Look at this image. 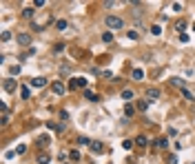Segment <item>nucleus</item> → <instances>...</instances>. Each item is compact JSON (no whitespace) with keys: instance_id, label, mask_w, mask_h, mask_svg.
Masks as SVG:
<instances>
[{"instance_id":"obj_17","label":"nucleus","mask_w":195,"mask_h":164,"mask_svg":"<svg viewBox=\"0 0 195 164\" xmlns=\"http://www.w3.org/2000/svg\"><path fill=\"white\" fill-rule=\"evenodd\" d=\"M131 98H133V91H131V89H124V91H122V100H126V102H129Z\"/></svg>"},{"instance_id":"obj_22","label":"nucleus","mask_w":195,"mask_h":164,"mask_svg":"<svg viewBox=\"0 0 195 164\" xmlns=\"http://www.w3.org/2000/svg\"><path fill=\"white\" fill-rule=\"evenodd\" d=\"M175 29H178L180 33H184V29H186V22H184V20H180L178 25H175Z\"/></svg>"},{"instance_id":"obj_12","label":"nucleus","mask_w":195,"mask_h":164,"mask_svg":"<svg viewBox=\"0 0 195 164\" xmlns=\"http://www.w3.org/2000/svg\"><path fill=\"white\" fill-rule=\"evenodd\" d=\"M84 98H87V100H91V102H96V100H100V95H96L93 91H89V89H84Z\"/></svg>"},{"instance_id":"obj_26","label":"nucleus","mask_w":195,"mask_h":164,"mask_svg":"<svg viewBox=\"0 0 195 164\" xmlns=\"http://www.w3.org/2000/svg\"><path fill=\"white\" fill-rule=\"evenodd\" d=\"M166 164H178V155H173V153H171V155L166 158Z\"/></svg>"},{"instance_id":"obj_21","label":"nucleus","mask_w":195,"mask_h":164,"mask_svg":"<svg viewBox=\"0 0 195 164\" xmlns=\"http://www.w3.org/2000/svg\"><path fill=\"white\" fill-rule=\"evenodd\" d=\"M0 40H2V42H9V40H11V33H9V31H2V33H0Z\"/></svg>"},{"instance_id":"obj_32","label":"nucleus","mask_w":195,"mask_h":164,"mask_svg":"<svg viewBox=\"0 0 195 164\" xmlns=\"http://www.w3.org/2000/svg\"><path fill=\"white\" fill-rule=\"evenodd\" d=\"M22 16H24V18H31V16H33V9H24Z\"/></svg>"},{"instance_id":"obj_33","label":"nucleus","mask_w":195,"mask_h":164,"mask_svg":"<svg viewBox=\"0 0 195 164\" xmlns=\"http://www.w3.org/2000/svg\"><path fill=\"white\" fill-rule=\"evenodd\" d=\"M60 120H62V122L69 120V113H67V111H60Z\"/></svg>"},{"instance_id":"obj_15","label":"nucleus","mask_w":195,"mask_h":164,"mask_svg":"<svg viewBox=\"0 0 195 164\" xmlns=\"http://www.w3.org/2000/svg\"><path fill=\"white\" fill-rule=\"evenodd\" d=\"M49 131H58V133H62V131H64V124H53V122H49Z\"/></svg>"},{"instance_id":"obj_18","label":"nucleus","mask_w":195,"mask_h":164,"mask_svg":"<svg viewBox=\"0 0 195 164\" xmlns=\"http://www.w3.org/2000/svg\"><path fill=\"white\" fill-rule=\"evenodd\" d=\"M102 40H104V42H113V33H111V31H104V33H102Z\"/></svg>"},{"instance_id":"obj_6","label":"nucleus","mask_w":195,"mask_h":164,"mask_svg":"<svg viewBox=\"0 0 195 164\" xmlns=\"http://www.w3.org/2000/svg\"><path fill=\"white\" fill-rule=\"evenodd\" d=\"M91 151H93L96 155H100V153H104V144L102 142H91Z\"/></svg>"},{"instance_id":"obj_34","label":"nucleus","mask_w":195,"mask_h":164,"mask_svg":"<svg viewBox=\"0 0 195 164\" xmlns=\"http://www.w3.org/2000/svg\"><path fill=\"white\" fill-rule=\"evenodd\" d=\"M129 38H131V40H137L140 36H137V31H129Z\"/></svg>"},{"instance_id":"obj_1","label":"nucleus","mask_w":195,"mask_h":164,"mask_svg":"<svg viewBox=\"0 0 195 164\" xmlns=\"http://www.w3.org/2000/svg\"><path fill=\"white\" fill-rule=\"evenodd\" d=\"M104 25H107L109 29H122V27H124L122 18H118V16H107V18H104Z\"/></svg>"},{"instance_id":"obj_30","label":"nucleus","mask_w":195,"mask_h":164,"mask_svg":"<svg viewBox=\"0 0 195 164\" xmlns=\"http://www.w3.org/2000/svg\"><path fill=\"white\" fill-rule=\"evenodd\" d=\"M122 147H124V149L129 151V149H131V147H133V142H131V140H124V142H122Z\"/></svg>"},{"instance_id":"obj_27","label":"nucleus","mask_w":195,"mask_h":164,"mask_svg":"<svg viewBox=\"0 0 195 164\" xmlns=\"http://www.w3.org/2000/svg\"><path fill=\"white\" fill-rule=\"evenodd\" d=\"M78 142H80V144H87V147H91V140H89V138H84V135H80V138H78Z\"/></svg>"},{"instance_id":"obj_9","label":"nucleus","mask_w":195,"mask_h":164,"mask_svg":"<svg viewBox=\"0 0 195 164\" xmlns=\"http://www.w3.org/2000/svg\"><path fill=\"white\" fill-rule=\"evenodd\" d=\"M49 142H51V135H47V133H44V135H40L38 140H36V144H38V147H47Z\"/></svg>"},{"instance_id":"obj_14","label":"nucleus","mask_w":195,"mask_h":164,"mask_svg":"<svg viewBox=\"0 0 195 164\" xmlns=\"http://www.w3.org/2000/svg\"><path fill=\"white\" fill-rule=\"evenodd\" d=\"M171 84H173V86H178L180 91L184 89V86H186V84H184V80H182V78H173V80H171Z\"/></svg>"},{"instance_id":"obj_3","label":"nucleus","mask_w":195,"mask_h":164,"mask_svg":"<svg viewBox=\"0 0 195 164\" xmlns=\"http://www.w3.org/2000/svg\"><path fill=\"white\" fill-rule=\"evenodd\" d=\"M2 89H5L7 93H13V91L18 89V82L11 80V78H7V80H2Z\"/></svg>"},{"instance_id":"obj_20","label":"nucleus","mask_w":195,"mask_h":164,"mask_svg":"<svg viewBox=\"0 0 195 164\" xmlns=\"http://www.w3.org/2000/svg\"><path fill=\"white\" fill-rule=\"evenodd\" d=\"M135 144H137V147H146V144H148V140H146L144 135H140V138L135 140Z\"/></svg>"},{"instance_id":"obj_4","label":"nucleus","mask_w":195,"mask_h":164,"mask_svg":"<svg viewBox=\"0 0 195 164\" xmlns=\"http://www.w3.org/2000/svg\"><path fill=\"white\" fill-rule=\"evenodd\" d=\"M16 42L22 44V47H27V44H31V36L29 33H18L16 36Z\"/></svg>"},{"instance_id":"obj_7","label":"nucleus","mask_w":195,"mask_h":164,"mask_svg":"<svg viewBox=\"0 0 195 164\" xmlns=\"http://www.w3.org/2000/svg\"><path fill=\"white\" fill-rule=\"evenodd\" d=\"M44 84H47V78H42V75L31 80V86H36V89H40V86H44Z\"/></svg>"},{"instance_id":"obj_19","label":"nucleus","mask_w":195,"mask_h":164,"mask_svg":"<svg viewBox=\"0 0 195 164\" xmlns=\"http://www.w3.org/2000/svg\"><path fill=\"white\" fill-rule=\"evenodd\" d=\"M135 113V107H133V104H126V107H124V115H133Z\"/></svg>"},{"instance_id":"obj_8","label":"nucleus","mask_w":195,"mask_h":164,"mask_svg":"<svg viewBox=\"0 0 195 164\" xmlns=\"http://www.w3.org/2000/svg\"><path fill=\"white\" fill-rule=\"evenodd\" d=\"M51 91H53L55 95H62V93H64V84H62V82H53V84H51Z\"/></svg>"},{"instance_id":"obj_28","label":"nucleus","mask_w":195,"mask_h":164,"mask_svg":"<svg viewBox=\"0 0 195 164\" xmlns=\"http://www.w3.org/2000/svg\"><path fill=\"white\" fill-rule=\"evenodd\" d=\"M24 151H27V147H24V144H18V149H16V153H18V155H22Z\"/></svg>"},{"instance_id":"obj_29","label":"nucleus","mask_w":195,"mask_h":164,"mask_svg":"<svg viewBox=\"0 0 195 164\" xmlns=\"http://www.w3.org/2000/svg\"><path fill=\"white\" fill-rule=\"evenodd\" d=\"M58 29L64 31V29H67V20H58Z\"/></svg>"},{"instance_id":"obj_11","label":"nucleus","mask_w":195,"mask_h":164,"mask_svg":"<svg viewBox=\"0 0 195 164\" xmlns=\"http://www.w3.org/2000/svg\"><path fill=\"white\" fill-rule=\"evenodd\" d=\"M49 162H51L49 153H40V155H38V164H49Z\"/></svg>"},{"instance_id":"obj_2","label":"nucleus","mask_w":195,"mask_h":164,"mask_svg":"<svg viewBox=\"0 0 195 164\" xmlns=\"http://www.w3.org/2000/svg\"><path fill=\"white\" fill-rule=\"evenodd\" d=\"M69 89H87V78H82V75L73 78V80L69 82Z\"/></svg>"},{"instance_id":"obj_10","label":"nucleus","mask_w":195,"mask_h":164,"mask_svg":"<svg viewBox=\"0 0 195 164\" xmlns=\"http://www.w3.org/2000/svg\"><path fill=\"white\" fill-rule=\"evenodd\" d=\"M166 147H169L166 138H160V140H155V142H153V149H166Z\"/></svg>"},{"instance_id":"obj_16","label":"nucleus","mask_w":195,"mask_h":164,"mask_svg":"<svg viewBox=\"0 0 195 164\" xmlns=\"http://www.w3.org/2000/svg\"><path fill=\"white\" fill-rule=\"evenodd\" d=\"M182 95H184V98H186V100H191V102L195 100V95H193V93H191V91L186 89V86H184V89H182Z\"/></svg>"},{"instance_id":"obj_5","label":"nucleus","mask_w":195,"mask_h":164,"mask_svg":"<svg viewBox=\"0 0 195 164\" xmlns=\"http://www.w3.org/2000/svg\"><path fill=\"white\" fill-rule=\"evenodd\" d=\"M146 98H148V102H155L157 98H160V89H155V86L146 89Z\"/></svg>"},{"instance_id":"obj_23","label":"nucleus","mask_w":195,"mask_h":164,"mask_svg":"<svg viewBox=\"0 0 195 164\" xmlns=\"http://www.w3.org/2000/svg\"><path fill=\"white\" fill-rule=\"evenodd\" d=\"M20 95H22V98H29V95H31L29 86H22V89H20Z\"/></svg>"},{"instance_id":"obj_13","label":"nucleus","mask_w":195,"mask_h":164,"mask_svg":"<svg viewBox=\"0 0 195 164\" xmlns=\"http://www.w3.org/2000/svg\"><path fill=\"white\" fill-rule=\"evenodd\" d=\"M131 78H133V80H142V78H144V71H142V69H133V71H131Z\"/></svg>"},{"instance_id":"obj_35","label":"nucleus","mask_w":195,"mask_h":164,"mask_svg":"<svg viewBox=\"0 0 195 164\" xmlns=\"http://www.w3.org/2000/svg\"><path fill=\"white\" fill-rule=\"evenodd\" d=\"M11 73H13V75H18V73H20V67H18V64H16V67H11Z\"/></svg>"},{"instance_id":"obj_25","label":"nucleus","mask_w":195,"mask_h":164,"mask_svg":"<svg viewBox=\"0 0 195 164\" xmlns=\"http://www.w3.org/2000/svg\"><path fill=\"white\" fill-rule=\"evenodd\" d=\"M146 107H148L146 100H140V102H137V109H140V111H146Z\"/></svg>"},{"instance_id":"obj_24","label":"nucleus","mask_w":195,"mask_h":164,"mask_svg":"<svg viewBox=\"0 0 195 164\" xmlns=\"http://www.w3.org/2000/svg\"><path fill=\"white\" fill-rule=\"evenodd\" d=\"M151 33H153V36H160V33H162V27H160V25L151 27Z\"/></svg>"},{"instance_id":"obj_31","label":"nucleus","mask_w":195,"mask_h":164,"mask_svg":"<svg viewBox=\"0 0 195 164\" xmlns=\"http://www.w3.org/2000/svg\"><path fill=\"white\" fill-rule=\"evenodd\" d=\"M71 160L78 162V160H80V153H78V151H71Z\"/></svg>"}]
</instances>
